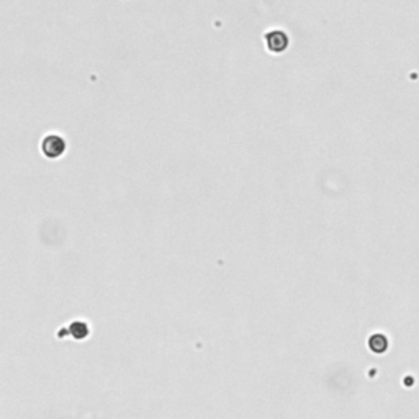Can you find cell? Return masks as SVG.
Returning <instances> with one entry per match:
<instances>
[{
    "label": "cell",
    "instance_id": "6da1fadb",
    "mask_svg": "<svg viewBox=\"0 0 419 419\" xmlns=\"http://www.w3.org/2000/svg\"><path fill=\"white\" fill-rule=\"evenodd\" d=\"M41 149H43L45 156L50 159H58L64 154L66 151V141L62 139L59 135H50L43 139V144H41Z\"/></svg>",
    "mask_w": 419,
    "mask_h": 419
},
{
    "label": "cell",
    "instance_id": "277c9868",
    "mask_svg": "<svg viewBox=\"0 0 419 419\" xmlns=\"http://www.w3.org/2000/svg\"><path fill=\"white\" fill-rule=\"evenodd\" d=\"M69 329L72 331V334H74V338L75 339H83L89 334V329H87V326L83 324V323H72L71 324V327H69Z\"/></svg>",
    "mask_w": 419,
    "mask_h": 419
},
{
    "label": "cell",
    "instance_id": "3957f363",
    "mask_svg": "<svg viewBox=\"0 0 419 419\" xmlns=\"http://www.w3.org/2000/svg\"><path fill=\"white\" fill-rule=\"evenodd\" d=\"M387 346H388L387 339L383 336H380V334H375V336L370 339V349L375 351V352H383L387 349Z\"/></svg>",
    "mask_w": 419,
    "mask_h": 419
},
{
    "label": "cell",
    "instance_id": "7a4b0ae2",
    "mask_svg": "<svg viewBox=\"0 0 419 419\" xmlns=\"http://www.w3.org/2000/svg\"><path fill=\"white\" fill-rule=\"evenodd\" d=\"M265 39H267L269 50L274 51V53H282L285 48L288 46V36L283 31H280V30H278V31H270L267 36H265Z\"/></svg>",
    "mask_w": 419,
    "mask_h": 419
}]
</instances>
